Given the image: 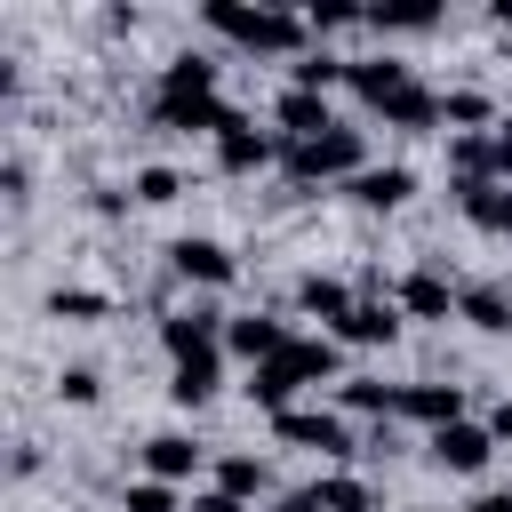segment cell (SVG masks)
<instances>
[{"instance_id":"30","label":"cell","mask_w":512,"mask_h":512,"mask_svg":"<svg viewBox=\"0 0 512 512\" xmlns=\"http://www.w3.org/2000/svg\"><path fill=\"white\" fill-rule=\"evenodd\" d=\"M176 192H184L176 168H136V184H128V200H144V208H168Z\"/></svg>"},{"instance_id":"16","label":"cell","mask_w":512,"mask_h":512,"mask_svg":"<svg viewBox=\"0 0 512 512\" xmlns=\"http://www.w3.org/2000/svg\"><path fill=\"white\" fill-rule=\"evenodd\" d=\"M296 304H304L312 320L344 328V320H352V304H360V288H344V280H328V272H304V280H296Z\"/></svg>"},{"instance_id":"11","label":"cell","mask_w":512,"mask_h":512,"mask_svg":"<svg viewBox=\"0 0 512 512\" xmlns=\"http://www.w3.org/2000/svg\"><path fill=\"white\" fill-rule=\"evenodd\" d=\"M392 304L408 312V320H448L456 304H464V288H448V272H432V264H416L400 288H392Z\"/></svg>"},{"instance_id":"39","label":"cell","mask_w":512,"mask_h":512,"mask_svg":"<svg viewBox=\"0 0 512 512\" xmlns=\"http://www.w3.org/2000/svg\"><path fill=\"white\" fill-rule=\"evenodd\" d=\"M272 512H320V504H312V496H280Z\"/></svg>"},{"instance_id":"2","label":"cell","mask_w":512,"mask_h":512,"mask_svg":"<svg viewBox=\"0 0 512 512\" xmlns=\"http://www.w3.org/2000/svg\"><path fill=\"white\" fill-rule=\"evenodd\" d=\"M200 24L224 32V40L248 48V56H304V40H312V24H304L296 8H248V0H208Z\"/></svg>"},{"instance_id":"26","label":"cell","mask_w":512,"mask_h":512,"mask_svg":"<svg viewBox=\"0 0 512 512\" xmlns=\"http://www.w3.org/2000/svg\"><path fill=\"white\" fill-rule=\"evenodd\" d=\"M216 488L248 504V496H264V488H272V472H264V456H248V448H240V456H224V464H216Z\"/></svg>"},{"instance_id":"13","label":"cell","mask_w":512,"mask_h":512,"mask_svg":"<svg viewBox=\"0 0 512 512\" xmlns=\"http://www.w3.org/2000/svg\"><path fill=\"white\" fill-rule=\"evenodd\" d=\"M400 320H408V312H400L392 296H360V304H352V320H344V328H328V336H336V344H392V336H400Z\"/></svg>"},{"instance_id":"1","label":"cell","mask_w":512,"mask_h":512,"mask_svg":"<svg viewBox=\"0 0 512 512\" xmlns=\"http://www.w3.org/2000/svg\"><path fill=\"white\" fill-rule=\"evenodd\" d=\"M152 120L176 128V136H224L240 112L224 104L208 56H168V72H160V88H152Z\"/></svg>"},{"instance_id":"29","label":"cell","mask_w":512,"mask_h":512,"mask_svg":"<svg viewBox=\"0 0 512 512\" xmlns=\"http://www.w3.org/2000/svg\"><path fill=\"white\" fill-rule=\"evenodd\" d=\"M344 408H360V416H400V384H376V376H352V384H344Z\"/></svg>"},{"instance_id":"33","label":"cell","mask_w":512,"mask_h":512,"mask_svg":"<svg viewBox=\"0 0 512 512\" xmlns=\"http://www.w3.org/2000/svg\"><path fill=\"white\" fill-rule=\"evenodd\" d=\"M120 512H176V488H168V480H128Z\"/></svg>"},{"instance_id":"21","label":"cell","mask_w":512,"mask_h":512,"mask_svg":"<svg viewBox=\"0 0 512 512\" xmlns=\"http://www.w3.org/2000/svg\"><path fill=\"white\" fill-rule=\"evenodd\" d=\"M456 208L480 232H512V184H456Z\"/></svg>"},{"instance_id":"27","label":"cell","mask_w":512,"mask_h":512,"mask_svg":"<svg viewBox=\"0 0 512 512\" xmlns=\"http://www.w3.org/2000/svg\"><path fill=\"white\" fill-rule=\"evenodd\" d=\"M304 496H312L320 512H368V480H352V472H320Z\"/></svg>"},{"instance_id":"35","label":"cell","mask_w":512,"mask_h":512,"mask_svg":"<svg viewBox=\"0 0 512 512\" xmlns=\"http://www.w3.org/2000/svg\"><path fill=\"white\" fill-rule=\"evenodd\" d=\"M192 512H248L240 496H224V488H208V496H192Z\"/></svg>"},{"instance_id":"8","label":"cell","mask_w":512,"mask_h":512,"mask_svg":"<svg viewBox=\"0 0 512 512\" xmlns=\"http://www.w3.org/2000/svg\"><path fill=\"white\" fill-rule=\"evenodd\" d=\"M168 272H176V280H192V288H224V280H232V248H224V240L184 232V240H168Z\"/></svg>"},{"instance_id":"18","label":"cell","mask_w":512,"mask_h":512,"mask_svg":"<svg viewBox=\"0 0 512 512\" xmlns=\"http://www.w3.org/2000/svg\"><path fill=\"white\" fill-rule=\"evenodd\" d=\"M344 192H352L360 208H400V200L416 192V168H400V160H392V168H360Z\"/></svg>"},{"instance_id":"38","label":"cell","mask_w":512,"mask_h":512,"mask_svg":"<svg viewBox=\"0 0 512 512\" xmlns=\"http://www.w3.org/2000/svg\"><path fill=\"white\" fill-rule=\"evenodd\" d=\"M488 432H496V448H504V440H512V400H504V408H496V416H488Z\"/></svg>"},{"instance_id":"6","label":"cell","mask_w":512,"mask_h":512,"mask_svg":"<svg viewBox=\"0 0 512 512\" xmlns=\"http://www.w3.org/2000/svg\"><path fill=\"white\" fill-rule=\"evenodd\" d=\"M288 344H296V336H288V320H272V312H232V320H224V352L248 360V368L280 360Z\"/></svg>"},{"instance_id":"23","label":"cell","mask_w":512,"mask_h":512,"mask_svg":"<svg viewBox=\"0 0 512 512\" xmlns=\"http://www.w3.org/2000/svg\"><path fill=\"white\" fill-rule=\"evenodd\" d=\"M280 360H288V368H296L304 384H328V376L344 368V344H336V336H296V344H288Z\"/></svg>"},{"instance_id":"12","label":"cell","mask_w":512,"mask_h":512,"mask_svg":"<svg viewBox=\"0 0 512 512\" xmlns=\"http://www.w3.org/2000/svg\"><path fill=\"white\" fill-rule=\"evenodd\" d=\"M272 128H280L288 144H304V136H328V128H344V120L328 112V96H312V88H280V104H272Z\"/></svg>"},{"instance_id":"25","label":"cell","mask_w":512,"mask_h":512,"mask_svg":"<svg viewBox=\"0 0 512 512\" xmlns=\"http://www.w3.org/2000/svg\"><path fill=\"white\" fill-rule=\"evenodd\" d=\"M376 120H384V128H440V96L416 80V88H400V96H392Z\"/></svg>"},{"instance_id":"4","label":"cell","mask_w":512,"mask_h":512,"mask_svg":"<svg viewBox=\"0 0 512 512\" xmlns=\"http://www.w3.org/2000/svg\"><path fill=\"white\" fill-rule=\"evenodd\" d=\"M280 152H288V136H280V128H256L248 112L216 136V168H224V176H256V168H272Z\"/></svg>"},{"instance_id":"15","label":"cell","mask_w":512,"mask_h":512,"mask_svg":"<svg viewBox=\"0 0 512 512\" xmlns=\"http://www.w3.org/2000/svg\"><path fill=\"white\" fill-rule=\"evenodd\" d=\"M400 416L416 424H464V384H400Z\"/></svg>"},{"instance_id":"19","label":"cell","mask_w":512,"mask_h":512,"mask_svg":"<svg viewBox=\"0 0 512 512\" xmlns=\"http://www.w3.org/2000/svg\"><path fill=\"white\" fill-rule=\"evenodd\" d=\"M448 168H456V184H504L496 136H448Z\"/></svg>"},{"instance_id":"34","label":"cell","mask_w":512,"mask_h":512,"mask_svg":"<svg viewBox=\"0 0 512 512\" xmlns=\"http://www.w3.org/2000/svg\"><path fill=\"white\" fill-rule=\"evenodd\" d=\"M56 392H64L72 408H88V400H96L104 384H96V368H64V376H56Z\"/></svg>"},{"instance_id":"9","label":"cell","mask_w":512,"mask_h":512,"mask_svg":"<svg viewBox=\"0 0 512 512\" xmlns=\"http://www.w3.org/2000/svg\"><path fill=\"white\" fill-rule=\"evenodd\" d=\"M160 344H168V360L224 352V312H208V304H184V312H168V320H160Z\"/></svg>"},{"instance_id":"20","label":"cell","mask_w":512,"mask_h":512,"mask_svg":"<svg viewBox=\"0 0 512 512\" xmlns=\"http://www.w3.org/2000/svg\"><path fill=\"white\" fill-rule=\"evenodd\" d=\"M296 392H304V376H296L288 360H264V368H248V400H256V408L288 416V408H296Z\"/></svg>"},{"instance_id":"28","label":"cell","mask_w":512,"mask_h":512,"mask_svg":"<svg viewBox=\"0 0 512 512\" xmlns=\"http://www.w3.org/2000/svg\"><path fill=\"white\" fill-rule=\"evenodd\" d=\"M344 64H352V56H328V48H304V56L288 64V72H296L288 88H312V96H328V88L344 80Z\"/></svg>"},{"instance_id":"37","label":"cell","mask_w":512,"mask_h":512,"mask_svg":"<svg viewBox=\"0 0 512 512\" xmlns=\"http://www.w3.org/2000/svg\"><path fill=\"white\" fill-rule=\"evenodd\" d=\"M496 168H504V184H512V120L496 128Z\"/></svg>"},{"instance_id":"7","label":"cell","mask_w":512,"mask_h":512,"mask_svg":"<svg viewBox=\"0 0 512 512\" xmlns=\"http://www.w3.org/2000/svg\"><path fill=\"white\" fill-rule=\"evenodd\" d=\"M488 456H496V432H488V424H472V416L432 432V464H440V472H456V480L488 472Z\"/></svg>"},{"instance_id":"14","label":"cell","mask_w":512,"mask_h":512,"mask_svg":"<svg viewBox=\"0 0 512 512\" xmlns=\"http://www.w3.org/2000/svg\"><path fill=\"white\" fill-rule=\"evenodd\" d=\"M216 384H224V352H192V360H176V368H168V400H176V408L216 400Z\"/></svg>"},{"instance_id":"36","label":"cell","mask_w":512,"mask_h":512,"mask_svg":"<svg viewBox=\"0 0 512 512\" xmlns=\"http://www.w3.org/2000/svg\"><path fill=\"white\" fill-rule=\"evenodd\" d=\"M464 512H512V488H480V496H472Z\"/></svg>"},{"instance_id":"24","label":"cell","mask_w":512,"mask_h":512,"mask_svg":"<svg viewBox=\"0 0 512 512\" xmlns=\"http://www.w3.org/2000/svg\"><path fill=\"white\" fill-rule=\"evenodd\" d=\"M472 328H488V336H512V288H496V280H480V288H464V304H456Z\"/></svg>"},{"instance_id":"31","label":"cell","mask_w":512,"mask_h":512,"mask_svg":"<svg viewBox=\"0 0 512 512\" xmlns=\"http://www.w3.org/2000/svg\"><path fill=\"white\" fill-rule=\"evenodd\" d=\"M440 8H368V32H432Z\"/></svg>"},{"instance_id":"32","label":"cell","mask_w":512,"mask_h":512,"mask_svg":"<svg viewBox=\"0 0 512 512\" xmlns=\"http://www.w3.org/2000/svg\"><path fill=\"white\" fill-rule=\"evenodd\" d=\"M48 312H56V320H104L112 304H104L96 288H56V296H48Z\"/></svg>"},{"instance_id":"5","label":"cell","mask_w":512,"mask_h":512,"mask_svg":"<svg viewBox=\"0 0 512 512\" xmlns=\"http://www.w3.org/2000/svg\"><path fill=\"white\" fill-rule=\"evenodd\" d=\"M272 432L288 448H312V456H352V424L336 408H288V416H272Z\"/></svg>"},{"instance_id":"10","label":"cell","mask_w":512,"mask_h":512,"mask_svg":"<svg viewBox=\"0 0 512 512\" xmlns=\"http://www.w3.org/2000/svg\"><path fill=\"white\" fill-rule=\"evenodd\" d=\"M344 80H352V96H360L368 112H384L400 88H416V72H408L400 56H352V64H344Z\"/></svg>"},{"instance_id":"22","label":"cell","mask_w":512,"mask_h":512,"mask_svg":"<svg viewBox=\"0 0 512 512\" xmlns=\"http://www.w3.org/2000/svg\"><path fill=\"white\" fill-rule=\"evenodd\" d=\"M440 120H448V136H488L496 104H488V88H448L440 96Z\"/></svg>"},{"instance_id":"17","label":"cell","mask_w":512,"mask_h":512,"mask_svg":"<svg viewBox=\"0 0 512 512\" xmlns=\"http://www.w3.org/2000/svg\"><path fill=\"white\" fill-rule=\"evenodd\" d=\"M192 472H200V448H192L184 432H152V440H144V480H168V488H176V480H192Z\"/></svg>"},{"instance_id":"3","label":"cell","mask_w":512,"mask_h":512,"mask_svg":"<svg viewBox=\"0 0 512 512\" xmlns=\"http://www.w3.org/2000/svg\"><path fill=\"white\" fill-rule=\"evenodd\" d=\"M280 168L296 176V184H328V176H360L368 168V136L360 128H328V136H304V144H288L280 152Z\"/></svg>"}]
</instances>
